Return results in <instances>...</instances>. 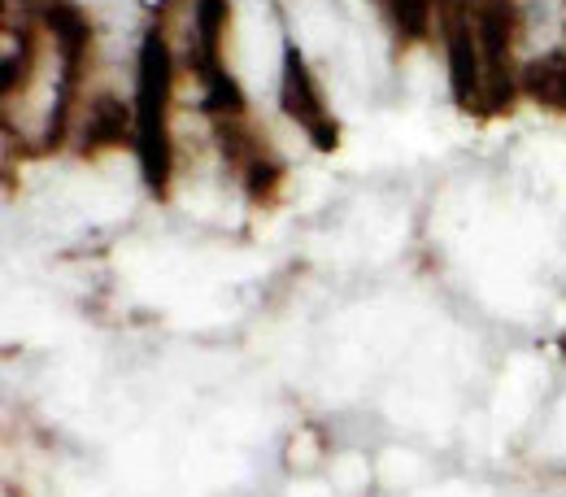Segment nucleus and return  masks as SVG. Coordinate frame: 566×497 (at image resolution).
Here are the masks:
<instances>
[{
  "label": "nucleus",
  "instance_id": "nucleus-7",
  "mask_svg": "<svg viewBox=\"0 0 566 497\" xmlns=\"http://www.w3.org/2000/svg\"><path fill=\"white\" fill-rule=\"evenodd\" d=\"M240 184H244V197L258 206V210H275L283 201V184H287V166H283L280 157L271 153V157H262V162H253L244 175H240Z\"/></svg>",
  "mask_w": 566,
  "mask_h": 497
},
{
  "label": "nucleus",
  "instance_id": "nucleus-4",
  "mask_svg": "<svg viewBox=\"0 0 566 497\" xmlns=\"http://www.w3.org/2000/svg\"><path fill=\"white\" fill-rule=\"evenodd\" d=\"M231 31V0H197L192 9V53L188 66L201 79V87H213L218 79H227V62H222V44Z\"/></svg>",
  "mask_w": 566,
  "mask_h": 497
},
{
  "label": "nucleus",
  "instance_id": "nucleus-1",
  "mask_svg": "<svg viewBox=\"0 0 566 497\" xmlns=\"http://www.w3.org/2000/svg\"><path fill=\"white\" fill-rule=\"evenodd\" d=\"M170 96H175V58L161 27H153L140 44L136 71V157L148 193L157 201L170 197L175 175V141H170Z\"/></svg>",
  "mask_w": 566,
  "mask_h": 497
},
{
  "label": "nucleus",
  "instance_id": "nucleus-5",
  "mask_svg": "<svg viewBox=\"0 0 566 497\" xmlns=\"http://www.w3.org/2000/svg\"><path fill=\"white\" fill-rule=\"evenodd\" d=\"M127 144H136V110H127V101L114 96V92L92 96L87 110H83L78 153L83 157H101V153H118Z\"/></svg>",
  "mask_w": 566,
  "mask_h": 497
},
{
  "label": "nucleus",
  "instance_id": "nucleus-6",
  "mask_svg": "<svg viewBox=\"0 0 566 497\" xmlns=\"http://www.w3.org/2000/svg\"><path fill=\"white\" fill-rule=\"evenodd\" d=\"M518 83H523V92H527L541 110L566 114V49L532 58V62L523 66V74H518Z\"/></svg>",
  "mask_w": 566,
  "mask_h": 497
},
{
  "label": "nucleus",
  "instance_id": "nucleus-2",
  "mask_svg": "<svg viewBox=\"0 0 566 497\" xmlns=\"http://www.w3.org/2000/svg\"><path fill=\"white\" fill-rule=\"evenodd\" d=\"M475 35L484 58V118H501L514 110L518 74L514 71V44H518V9L514 0H475Z\"/></svg>",
  "mask_w": 566,
  "mask_h": 497
},
{
  "label": "nucleus",
  "instance_id": "nucleus-9",
  "mask_svg": "<svg viewBox=\"0 0 566 497\" xmlns=\"http://www.w3.org/2000/svg\"><path fill=\"white\" fill-rule=\"evenodd\" d=\"M184 4H192L197 9V0H157V18H170L175 9H184Z\"/></svg>",
  "mask_w": 566,
  "mask_h": 497
},
{
  "label": "nucleus",
  "instance_id": "nucleus-3",
  "mask_svg": "<svg viewBox=\"0 0 566 497\" xmlns=\"http://www.w3.org/2000/svg\"><path fill=\"white\" fill-rule=\"evenodd\" d=\"M280 110L310 136L314 148L336 153L340 144V123L323 96V83L314 79L305 53L296 44H283V74H280Z\"/></svg>",
  "mask_w": 566,
  "mask_h": 497
},
{
  "label": "nucleus",
  "instance_id": "nucleus-8",
  "mask_svg": "<svg viewBox=\"0 0 566 497\" xmlns=\"http://www.w3.org/2000/svg\"><path fill=\"white\" fill-rule=\"evenodd\" d=\"M392 18V27L406 35V40H431V27H436V0H379Z\"/></svg>",
  "mask_w": 566,
  "mask_h": 497
},
{
  "label": "nucleus",
  "instance_id": "nucleus-10",
  "mask_svg": "<svg viewBox=\"0 0 566 497\" xmlns=\"http://www.w3.org/2000/svg\"><path fill=\"white\" fill-rule=\"evenodd\" d=\"M558 350H563V354H566V336H563V341H558Z\"/></svg>",
  "mask_w": 566,
  "mask_h": 497
}]
</instances>
